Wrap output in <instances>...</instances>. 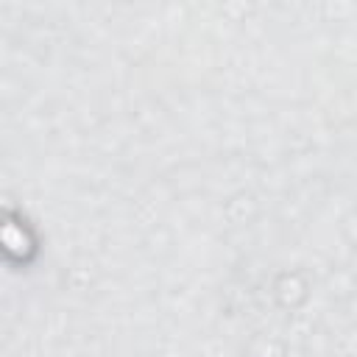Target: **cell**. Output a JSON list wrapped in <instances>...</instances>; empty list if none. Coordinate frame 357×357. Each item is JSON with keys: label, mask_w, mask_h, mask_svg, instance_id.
Returning <instances> with one entry per match:
<instances>
[{"label": "cell", "mask_w": 357, "mask_h": 357, "mask_svg": "<svg viewBox=\"0 0 357 357\" xmlns=\"http://www.w3.org/2000/svg\"><path fill=\"white\" fill-rule=\"evenodd\" d=\"M0 245H3V257L11 265H31L39 254V237L31 229V223L25 218H20L17 212L6 209L3 223H0Z\"/></svg>", "instance_id": "1"}, {"label": "cell", "mask_w": 357, "mask_h": 357, "mask_svg": "<svg viewBox=\"0 0 357 357\" xmlns=\"http://www.w3.org/2000/svg\"><path fill=\"white\" fill-rule=\"evenodd\" d=\"M273 293L282 307H298L307 298V282L298 273H282L273 284Z\"/></svg>", "instance_id": "2"}]
</instances>
